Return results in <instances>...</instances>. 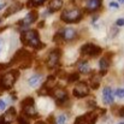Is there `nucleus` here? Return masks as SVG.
<instances>
[{
    "mask_svg": "<svg viewBox=\"0 0 124 124\" xmlns=\"http://www.w3.org/2000/svg\"><path fill=\"white\" fill-rule=\"evenodd\" d=\"M21 40L24 45H28L30 47H34L36 49H40L42 47H45V45L40 41V36L39 33L36 30H27L23 31L21 35Z\"/></svg>",
    "mask_w": 124,
    "mask_h": 124,
    "instance_id": "obj_1",
    "label": "nucleus"
},
{
    "mask_svg": "<svg viewBox=\"0 0 124 124\" xmlns=\"http://www.w3.org/2000/svg\"><path fill=\"white\" fill-rule=\"evenodd\" d=\"M17 63H19V68H21V69H27V68H29V66L31 65V54H30L27 49H24V48L19 49V51L15 54V57L11 59L8 66H10V65H13V64H17Z\"/></svg>",
    "mask_w": 124,
    "mask_h": 124,
    "instance_id": "obj_2",
    "label": "nucleus"
},
{
    "mask_svg": "<svg viewBox=\"0 0 124 124\" xmlns=\"http://www.w3.org/2000/svg\"><path fill=\"white\" fill-rule=\"evenodd\" d=\"M18 77H19V71L18 70H11V71L1 75L0 76V90L11 89Z\"/></svg>",
    "mask_w": 124,
    "mask_h": 124,
    "instance_id": "obj_3",
    "label": "nucleus"
},
{
    "mask_svg": "<svg viewBox=\"0 0 124 124\" xmlns=\"http://www.w3.org/2000/svg\"><path fill=\"white\" fill-rule=\"evenodd\" d=\"M81 18H82V11L77 7L66 8L60 15V19L65 23H76V22H80Z\"/></svg>",
    "mask_w": 124,
    "mask_h": 124,
    "instance_id": "obj_4",
    "label": "nucleus"
},
{
    "mask_svg": "<svg viewBox=\"0 0 124 124\" xmlns=\"http://www.w3.org/2000/svg\"><path fill=\"white\" fill-rule=\"evenodd\" d=\"M22 111H23V115H25L27 117H30V118H35L38 117V111L35 110L34 107V99L33 98H25L23 101H22Z\"/></svg>",
    "mask_w": 124,
    "mask_h": 124,
    "instance_id": "obj_5",
    "label": "nucleus"
},
{
    "mask_svg": "<svg viewBox=\"0 0 124 124\" xmlns=\"http://www.w3.org/2000/svg\"><path fill=\"white\" fill-rule=\"evenodd\" d=\"M101 52H102V49H101L99 46H96V45H94V43H90V42L84 43L82 47H81V53H82L83 55L96 57V55H99Z\"/></svg>",
    "mask_w": 124,
    "mask_h": 124,
    "instance_id": "obj_6",
    "label": "nucleus"
},
{
    "mask_svg": "<svg viewBox=\"0 0 124 124\" xmlns=\"http://www.w3.org/2000/svg\"><path fill=\"white\" fill-rule=\"evenodd\" d=\"M60 55H62L60 54V49H53V51H51L49 54H48V57H47V62H46L47 66L49 69H54L59 64Z\"/></svg>",
    "mask_w": 124,
    "mask_h": 124,
    "instance_id": "obj_7",
    "label": "nucleus"
},
{
    "mask_svg": "<svg viewBox=\"0 0 124 124\" xmlns=\"http://www.w3.org/2000/svg\"><path fill=\"white\" fill-rule=\"evenodd\" d=\"M98 119V115L94 112H88L85 115H82L76 118L74 124H95Z\"/></svg>",
    "mask_w": 124,
    "mask_h": 124,
    "instance_id": "obj_8",
    "label": "nucleus"
},
{
    "mask_svg": "<svg viewBox=\"0 0 124 124\" xmlns=\"http://www.w3.org/2000/svg\"><path fill=\"white\" fill-rule=\"evenodd\" d=\"M72 93H74V95H75L76 98H84V96H87V95L89 94V88H88L87 83L78 82L75 85Z\"/></svg>",
    "mask_w": 124,
    "mask_h": 124,
    "instance_id": "obj_9",
    "label": "nucleus"
},
{
    "mask_svg": "<svg viewBox=\"0 0 124 124\" xmlns=\"http://www.w3.org/2000/svg\"><path fill=\"white\" fill-rule=\"evenodd\" d=\"M38 17H39V13H38L36 11H30V12H29V13L23 18V19H21V21L18 22V25H19V27L25 28V27H28V25L33 24L34 22H36Z\"/></svg>",
    "mask_w": 124,
    "mask_h": 124,
    "instance_id": "obj_10",
    "label": "nucleus"
},
{
    "mask_svg": "<svg viewBox=\"0 0 124 124\" xmlns=\"http://www.w3.org/2000/svg\"><path fill=\"white\" fill-rule=\"evenodd\" d=\"M101 6V0H84V8L88 12H94Z\"/></svg>",
    "mask_w": 124,
    "mask_h": 124,
    "instance_id": "obj_11",
    "label": "nucleus"
},
{
    "mask_svg": "<svg viewBox=\"0 0 124 124\" xmlns=\"http://www.w3.org/2000/svg\"><path fill=\"white\" fill-rule=\"evenodd\" d=\"M102 100H104V104L106 105H111L113 104V92L110 87H105L104 90H102Z\"/></svg>",
    "mask_w": 124,
    "mask_h": 124,
    "instance_id": "obj_12",
    "label": "nucleus"
},
{
    "mask_svg": "<svg viewBox=\"0 0 124 124\" xmlns=\"http://www.w3.org/2000/svg\"><path fill=\"white\" fill-rule=\"evenodd\" d=\"M54 98L57 100V104L62 105L68 100V92L65 89H55L54 92Z\"/></svg>",
    "mask_w": 124,
    "mask_h": 124,
    "instance_id": "obj_13",
    "label": "nucleus"
},
{
    "mask_svg": "<svg viewBox=\"0 0 124 124\" xmlns=\"http://www.w3.org/2000/svg\"><path fill=\"white\" fill-rule=\"evenodd\" d=\"M16 117H17V113H16L15 107H10V108L5 112V115H2L0 118H1V119H4L7 124H10L12 121H15V119H16Z\"/></svg>",
    "mask_w": 124,
    "mask_h": 124,
    "instance_id": "obj_14",
    "label": "nucleus"
},
{
    "mask_svg": "<svg viewBox=\"0 0 124 124\" xmlns=\"http://www.w3.org/2000/svg\"><path fill=\"white\" fill-rule=\"evenodd\" d=\"M60 34H62L64 41H72V40L76 38V34H77V33H76V30L72 29V28H65Z\"/></svg>",
    "mask_w": 124,
    "mask_h": 124,
    "instance_id": "obj_15",
    "label": "nucleus"
},
{
    "mask_svg": "<svg viewBox=\"0 0 124 124\" xmlns=\"http://www.w3.org/2000/svg\"><path fill=\"white\" fill-rule=\"evenodd\" d=\"M22 8H23V4H21V2H15V4H12L11 6L7 7V10L5 11L4 17H8V16H11V15H13V13L21 11Z\"/></svg>",
    "mask_w": 124,
    "mask_h": 124,
    "instance_id": "obj_16",
    "label": "nucleus"
},
{
    "mask_svg": "<svg viewBox=\"0 0 124 124\" xmlns=\"http://www.w3.org/2000/svg\"><path fill=\"white\" fill-rule=\"evenodd\" d=\"M108 66H110V55H105L100 60V75L101 76L106 75V71H107Z\"/></svg>",
    "mask_w": 124,
    "mask_h": 124,
    "instance_id": "obj_17",
    "label": "nucleus"
},
{
    "mask_svg": "<svg viewBox=\"0 0 124 124\" xmlns=\"http://www.w3.org/2000/svg\"><path fill=\"white\" fill-rule=\"evenodd\" d=\"M63 7V0H51L48 5V11L49 12H55Z\"/></svg>",
    "mask_w": 124,
    "mask_h": 124,
    "instance_id": "obj_18",
    "label": "nucleus"
},
{
    "mask_svg": "<svg viewBox=\"0 0 124 124\" xmlns=\"http://www.w3.org/2000/svg\"><path fill=\"white\" fill-rule=\"evenodd\" d=\"M42 81V75L41 74H36L34 76H31L29 80H28V83L30 87H38Z\"/></svg>",
    "mask_w": 124,
    "mask_h": 124,
    "instance_id": "obj_19",
    "label": "nucleus"
},
{
    "mask_svg": "<svg viewBox=\"0 0 124 124\" xmlns=\"http://www.w3.org/2000/svg\"><path fill=\"white\" fill-rule=\"evenodd\" d=\"M100 81H101V75L94 74V75L90 77V87H92L93 89H98L99 85H100Z\"/></svg>",
    "mask_w": 124,
    "mask_h": 124,
    "instance_id": "obj_20",
    "label": "nucleus"
},
{
    "mask_svg": "<svg viewBox=\"0 0 124 124\" xmlns=\"http://www.w3.org/2000/svg\"><path fill=\"white\" fill-rule=\"evenodd\" d=\"M43 87H45L46 89H48V90H52V89L55 87V77H54V76H48V77H47V81H46Z\"/></svg>",
    "mask_w": 124,
    "mask_h": 124,
    "instance_id": "obj_21",
    "label": "nucleus"
},
{
    "mask_svg": "<svg viewBox=\"0 0 124 124\" xmlns=\"http://www.w3.org/2000/svg\"><path fill=\"white\" fill-rule=\"evenodd\" d=\"M78 70L81 74H89L90 72V66L87 62H81L78 65Z\"/></svg>",
    "mask_w": 124,
    "mask_h": 124,
    "instance_id": "obj_22",
    "label": "nucleus"
},
{
    "mask_svg": "<svg viewBox=\"0 0 124 124\" xmlns=\"http://www.w3.org/2000/svg\"><path fill=\"white\" fill-rule=\"evenodd\" d=\"M46 2V0H29L28 1V4H27V6L28 7H38V6H41Z\"/></svg>",
    "mask_w": 124,
    "mask_h": 124,
    "instance_id": "obj_23",
    "label": "nucleus"
},
{
    "mask_svg": "<svg viewBox=\"0 0 124 124\" xmlns=\"http://www.w3.org/2000/svg\"><path fill=\"white\" fill-rule=\"evenodd\" d=\"M78 80H80V74L78 72H72L68 77V82L69 83H74V82H76V81H78Z\"/></svg>",
    "mask_w": 124,
    "mask_h": 124,
    "instance_id": "obj_24",
    "label": "nucleus"
},
{
    "mask_svg": "<svg viewBox=\"0 0 124 124\" xmlns=\"http://www.w3.org/2000/svg\"><path fill=\"white\" fill-rule=\"evenodd\" d=\"M66 119H68V116L65 115H59L55 119L54 124H66Z\"/></svg>",
    "mask_w": 124,
    "mask_h": 124,
    "instance_id": "obj_25",
    "label": "nucleus"
},
{
    "mask_svg": "<svg viewBox=\"0 0 124 124\" xmlns=\"http://www.w3.org/2000/svg\"><path fill=\"white\" fill-rule=\"evenodd\" d=\"M53 41L55 42V43H60V42L64 41V39H63V36H62L60 33H57V34L53 36Z\"/></svg>",
    "mask_w": 124,
    "mask_h": 124,
    "instance_id": "obj_26",
    "label": "nucleus"
},
{
    "mask_svg": "<svg viewBox=\"0 0 124 124\" xmlns=\"http://www.w3.org/2000/svg\"><path fill=\"white\" fill-rule=\"evenodd\" d=\"M116 95L118 96V98H124V89H122V88H119V89H117L116 90Z\"/></svg>",
    "mask_w": 124,
    "mask_h": 124,
    "instance_id": "obj_27",
    "label": "nucleus"
},
{
    "mask_svg": "<svg viewBox=\"0 0 124 124\" xmlns=\"http://www.w3.org/2000/svg\"><path fill=\"white\" fill-rule=\"evenodd\" d=\"M18 124H30L29 123V121H27L24 117H18Z\"/></svg>",
    "mask_w": 124,
    "mask_h": 124,
    "instance_id": "obj_28",
    "label": "nucleus"
},
{
    "mask_svg": "<svg viewBox=\"0 0 124 124\" xmlns=\"http://www.w3.org/2000/svg\"><path fill=\"white\" fill-rule=\"evenodd\" d=\"M116 24H117L118 27H123V25H124V19H123V18H119V19H117Z\"/></svg>",
    "mask_w": 124,
    "mask_h": 124,
    "instance_id": "obj_29",
    "label": "nucleus"
},
{
    "mask_svg": "<svg viewBox=\"0 0 124 124\" xmlns=\"http://www.w3.org/2000/svg\"><path fill=\"white\" fill-rule=\"evenodd\" d=\"M7 68H8V64H2V63H0V72L4 71V70L7 69Z\"/></svg>",
    "mask_w": 124,
    "mask_h": 124,
    "instance_id": "obj_30",
    "label": "nucleus"
},
{
    "mask_svg": "<svg viewBox=\"0 0 124 124\" xmlns=\"http://www.w3.org/2000/svg\"><path fill=\"white\" fill-rule=\"evenodd\" d=\"M110 7H115V8H118V4H117V2H113V1H111V2H110Z\"/></svg>",
    "mask_w": 124,
    "mask_h": 124,
    "instance_id": "obj_31",
    "label": "nucleus"
},
{
    "mask_svg": "<svg viewBox=\"0 0 124 124\" xmlns=\"http://www.w3.org/2000/svg\"><path fill=\"white\" fill-rule=\"evenodd\" d=\"M5 108V101L0 99V110H4Z\"/></svg>",
    "mask_w": 124,
    "mask_h": 124,
    "instance_id": "obj_32",
    "label": "nucleus"
},
{
    "mask_svg": "<svg viewBox=\"0 0 124 124\" xmlns=\"http://www.w3.org/2000/svg\"><path fill=\"white\" fill-rule=\"evenodd\" d=\"M119 115L124 117V107H123V108H121V112H119Z\"/></svg>",
    "mask_w": 124,
    "mask_h": 124,
    "instance_id": "obj_33",
    "label": "nucleus"
},
{
    "mask_svg": "<svg viewBox=\"0 0 124 124\" xmlns=\"http://www.w3.org/2000/svg\"><path fill=\"white\" fill-rule=\"evenodd\" d=\"M0 124H7V123H6L4 119H1V118H0Z\"/></svg>",
    "mask_w": 124,
    "mask_h": 124,
    "instance_id": "obj_34",
    "label": "nucleus"
},
{
    "mask_svg": "<svg viewBox=\"0 0 124 124\" xmlns=\"http://www.w3.org/2000/svg\"><path fill=\"white\" fill-rule=\"evenodd\" d=\"M2 7H5V4H1V5H0V10H1Z\"/></svg>",
    "mask_w": 124,
    "mask_h": 124,
    "instance_id": "obj_35",
    "label": "nucleus"
},
{
    "mask_svg": "<svg viewBox=\"0 0 124 124\" xmlns=\"http://www.w3.org/2000/svg\"><path fill=\"white\" fill-rule=\"evenodd\" d=\"M36 124H45V123H42V122H39V123H36Z\"/></svg>",
    "mask_w": 124,
    "mask_h": 124,
    "instance_id": "obj_36",
    "label": "nucleus"
},
{
    "mask_svg": "<svg viewBox=\"0 0 124 124\" xmlns=\"http://www.w3.org/2000/svg\"><path fill=\"white\" fill-rule=\"evenodd\" d=\"M119 1H121V2H124V0H119Z\"/></svg>",
    "mask_w": 124,
    "mask_h": 124,
    "instance_id": "obj_37",
    "label": "nucleus"
},
{
    "mask_svg": "<svg viewBox=\"0 0 124 124\" xmlns=\"http://www.w3.org/2000/svg\"><path fill=\"white\" fill-rule=\"evenodd\" d=\"M0 23H1V18H0Z\"/></svg>",
    "mask_w": 124,
    "mask_h": 124,
    "instance_id": "obj_38",
    "label": "nucleus"
},
{
    "mask_svg": "<svg viewBox=\"0 0 124 124\" xmlns=\"http://www.w3.org/2000/svg\"><path fill=\"white\" fill-rule=\"evenodd\" d=\"M119 124H124V123H119Z\"/></svg>",
    "mask_w": 124,
    "mask_h": 124,
    "instance_id": "obj_39",
    "label": "nucleus"
}]
</instances>
